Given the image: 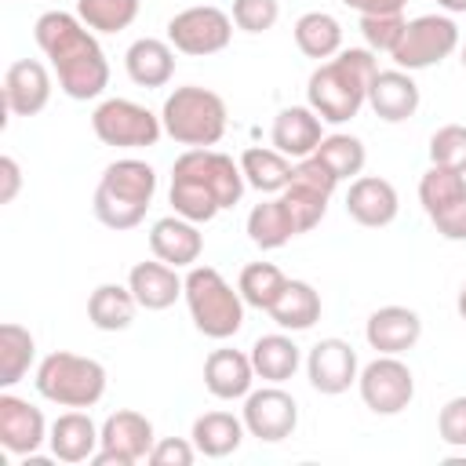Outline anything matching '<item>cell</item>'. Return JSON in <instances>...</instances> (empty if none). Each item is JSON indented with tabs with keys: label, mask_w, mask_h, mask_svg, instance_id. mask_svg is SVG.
<instances>
[{
	"label": "cell",
	"mask_w": 466,
	"mask_h": 466,
	"mask_svg": "<svg viewBox=\"0 0 466 466\" xmlns=\"http://www.w3.org/2000/svg\"><path fill=\"white\" fill-rule=\"evenodd\" d=\"M306 375H309V386L324 397H339L346 393L360 368H357V350L346 342V339H320L309 357H306Z\"/></svg>",
	"instance_id": "9a60e30c"
},
{
	"label": "cell",
	"mask_w": 466,
	"mask_h": 466,
	"mask_svg": "<svg viewBox=\"0 0 466 466\" xmlns=\"http://www.w3.org/2000/svg\"><path fill=\"white\" fill-rule=\"evenodd\" d=\"M153 444H157L153 422L142 411L120 408V411L106 415V422H102V444L91 455V462L95 466H135V462L149 459Z\"/></svg>",
	"instance_id": "4fadbf2b"
},
{
	"label": "cell",
	"mask_w": 466,
	"mask_h": 466,
	"mask_svg": "<svg viewBox=\"0 0 466 466\" xmlns=\"http://www.w3.org/2000/svg\"><path fill=\"white\" fill-rule=\"evenodd\" d=\"M379 73V58L368 47H342L335 58L320 62L306 80V106L324 124H346L368 102V87Z\"/></svg>",
	"instance_id": "3957f363"
},
{
	"label": "cell",
	"mask_w": 466,
	"mask_h": 466,
	"mask_svg": "<svg viewBox=\"0 0 466 466\" xmlns=\"http://www.w3.org/2000/svg\"><path fill=\"white\" fill-rule=\"evenodd\" d=\"M102 444V426L84 408L62 411L47 430V448L58 462H91V455Z\"/></svg>",
	"instance_id": "ffe728a7"
},
{
	"label": "cell",
	"mask_w": 466,
	"mask_h": 466,
	"mask_svg": "<svg viewBox=\"0 0 466 466\" xmlns=\"http://www.w3.org/2000/svg\"><path fill=\"white\" fill-rule=\"evenodd\" d=\"M33 357H36V339L29 335V328H22L15 320L0 324V386L4 390L22 382Z\"/></svg>",
	"instance_id": "836d02e7"
},
{
	"label": "cell",
	"mask_w": 466,
	"mask_h": 466,
	"mask_svg": "<svg viewBox=\"0 0 466 466\" xmlns=\"http://www.w3.org/2000/svg\"><path fill=\"white\" fill-rule=\"evenodd\" d=\"M459 62H462V69H466V44H462V58H459Z\"/></svg>",
	"instance_id": "c3c4849f"
},
{
	"label": "cell",
	"mask_w": 466,
	"mask_h": 466,
	"mask_svg": "<svg viewBox=\"0 0 466 466\" xmlns=\"http://www.w3.org/2000/svg\"><path fill=\"white\" fill-rule=\"evenodd\" d=\"M357 390L368 411L375 415H400L415 397V375L397 353H379L371 364L360 368Z\"/></svg>",
	"instance_id": "8fae6325"
},
{
	"label": "cell",
	"mask_w": 466,
	"mask_h": 466,
	"mask_svg": "<svg viewBox=\"0 0 466 466\" xmlns=\"http://www.w3.org/2000/svg\"><path fill=\"white\" fill-rule=\"evenodd\" d=\"M357 15H400L408 0H342Z\"/></svg>",
	"instance_id": "f6af8a7d"
},
{
	"label": "cell",
	"mask_w": 466,
	"mask_h": 466,
	"mask_svg": "<svg viewBox=\"0 0 466 466\" xmlns=\"http://www.w3.org/2000/svg\"><path fill=\"white\" fill-rule=\"evenodd\" d=\"M255 379L258 375H255L251 353H240V350H211L208 360H204V386L218 400L248 397Z\"/></svg>",
	"instance_id": "cb8c5ba5"
},
{
	"label": "cell",
	"mask_w": 466,
	"mask_h": 466,
	"mask_svg": "<svg viewBox=\"0 0 466 466\" xmlns=\"http://www.w3.org/2000/svg\"><path fill=\"white\" fill-rule=\"evenodd\" d=\"M182 299L189 306V317L200 335L208 339H233L244 328V299L233 291V284L215 266H189Z\"/></svg>",
	"instance_id": "8992f818"
},
{
	"label": "cell",
	"mask_w": 466,
	"mask_h": 466,
	"mask_svg": "<svg viewBox=\"0 0 466 466\" xmlns=\"http://www.w3.org/2000/svg\"><path fill=\"white\" fill-rule=\"evenodd\" d=\"M149 251H153V258H160L175 269H189V266H197V258L204 251V233L197 222H189L182 215H164L149 229Z\"/></svg>",
	"instance_id": "d6986e66"
},
{
	"label": "cell",
	"mask_w": 466,
	"mask_h": 466,
	"mask_svg": "<svg viewBox=\"0 0 466 466\" xmlns=\"http://www.w3.org/2000/svg\"><path fill=\"white\" fill-rule=\"evenodd\" d=\"M240 171H244V182L258 193H284L288 182H291V157H284L280 149H262V146H251L240 153Z\"/></svg>",
	"instance_id": "4dcf8cb0"
},
{
	"label": "cell",
	"mask_w": 466,
	"mask_h": 466,
	"mask_svg": "<svg viewBox=\"0 0 466 466\" xmlns=\"http://www.w3.org/2000/svg\"><path fill=\"white\" fill-rule=\"evenodd\" d=\"M127 288H131V295L138 299L142 309L157 313V309L175 306V299H178L182 288H186V277H178L175 266L153 258V262H135V266H131Z\"/></svg>",
	"instance_id": "d4e9b609"
},
{
	"label": "cell",
	"mask_w": 466,
	"mask_h": 466,
	"mask_svg": "<svg viewBox=\"0 0 466 466\" xmlns=\"http://www.w3.org/2000/svg\"><path fill=\"white\" fill-rule=\"evenodd\" d=\"M47 441L44 411L15 393H0V444L11 455H36V448Z\"/></svg>",
	"instance_id": "e0dca14e"
},
{
	"label": "cell",
	"mask_w": 466,
	"mask_h": 466,
	"mask_svg": "<svg viewBox=\"0 0 466 466\" xmlns=\"http://www.w3.org/2000/svg\"><path fill=\"white\" fill-rule=\"evenodd\" d=\"M269 138H273V149H280L291 160H302V157H313V149L320 146L324 120L309 106H288L277 113Z\"/></svg>",
	"instance_id": "603a6c76"
},
{
	"label": "cell",
	"mask_w": 466,
	"mask_h": 466,
	"mask_svg": "<svg viewBox=\"0 0 466 466\" xmlns=\"http://www.w3.org/2000/svg\"><path fill=\"white\" fill-rule=\"evenodd\" d=\"M226 120L229 113H226L222 95H215L211 87H197V84L175 87L160 109L164 135H171L178 146H189V149H211L215 142H222Z\"/></svg>",
	"instance_id": "5b68a950"
},
{
	"label": "cell",
	"mask_w": 466,
	"mask_h": 466,
	"mask_svg": "<svg viewBox=\"0 0 466 466\" xmlns=\"http://www.w3.org/2000/svg\"><path fill=\"white\" fill-rule=\"evenodd\" d=\"M404 11L400 15H360V36H364V44H368V51H393L397 47V40H400V33H404Z\"/></svg>",
	"instance_id": "ab89813d"
},
{
	"label": "cell",
	"mask_w": 466,
	"mask_h": 466,
	"mask_svg": "<svg viewBox=\"0 0 466 466\" xmlns=\"http://www.w3.org/2000/svg\"><path fill=\"white\" fill-rule=\"evenodd\" d=\"M51 102V73L36 58H18L4 69V109L11 116H36Z\"/></svg>",
	"instance_id": "2e32d148"
},
{
	"label": "cell",
	"mask_w": 466,
	"mask_h": 466,
	"mask_svg": "<svg viewBox=\"0 0 466 466\" xmlns=\"http://www.w3.org/2000/svg\"><path fill=\"white\" fill-rule=\"evenodd\" d=\"M455 309H459V317L466 320V280H462V288H459V299H455Z\"/></svg>",
	"instance_id": "7dc6e473"
},
{
	"label": "cell",
	"mask_w": 466,
	"mask_h": 466,
	"mask_svg": "<svg viewBox=\"0 0 466 466\" xmlns=\"http://www.w3.org/2000/svg\"><path fill=\"white\" fill-rule=\"evenodd\" d=\"M422 335V317L408 306H379L368 324H364V339L375 353H404L419 342Z\"/></svg>",
	"instance_id": "7402d4cb"
},
{
	"label": "cell",
	"mask_w": 466,
	"mask_h": 466,
	"mask_svg": "<svg viewBox=\"0 0 466 466\" xmlns=\"http://www.w3.org/2000/svg\"><path fill=\"white\" fill-rule=\"evenodd\" d=\"M419 204L444 240H466V175L430 164L419 178Z\"/></svg>",
	"instance_id": "30bf717a"
},
{
	"label": "cell",
	"mask_w": 466,
	"mask_h": 466,
	"mask_svg": "<svg viewBox=\"0 0 466 466\" xmlns=\"http://www.w3.org/2000/svg\"><path fill=\"white\" fill-rule=\"evenodd\" d=\"M153 193H157V171L146 164V160H135V157H124V160H113L102 178H98V189H95V218L106 226V229H135L149 204H153Z\"/></svg>",
	"instance_id": "277c9868"
},
{
	"label": "cell",
	"mask_w": 466,
	"mask_h": 466,
	"mask_svg": "<svg viewBox=\"0 0 466 466\" xmlns=\"http://www.w3.org/2000/svg\"><path fill=\"white\" fill-rule=\"evenodd\" d=\"M244 433H248L244 419H237V415H229V411H204V415L193 419L189 441L197 444L200 455H208V459H226V455H233V451L240 448Z\"/></svg>",
	"instance_id": "4316f807"
},
{
	"label": "cell",
	"mask_w": 466,
	"mask_h": 466,
	"mask_svg": "<svg viewBox=\"0 0 466 466\" xmlns=\"http://www.w3.org/2000/svg\"><path fill=\"white\" fill-rule=\"evenodd\" d=\"M437 4H441L448 15H462V11H466V0H437Z\"/></svg>",
	"instance_id": "bcb514c9"
},
{
	"label": "cell",
	"mask_w": 466,
	"mask_h": 466,
	"mask_svg": "<svg viewBox=\"0 0 466 466\" xmlns=\"http://www.w3.org/2000/svg\"><path fill=\"white\" fill-rule=\"evenodd\" d=\"M244 171L233 157L218 149H186L171 167V208L175 215L204 226L222 208L240 204L244 197Z\"/></svg>",
	"instance_id": "7a4b0ae2"
},
{
	"label": "cell",
	"mask_w": 466,
	"mask_h": 466,
	"mask_svg": "<svg viewBox=\"0 0 466 466\" xmlns=\"http://www.w3.org/2000/svg\"><path fill=\"white\" fill-rule=\"evenodd\" d=\"M248 237H251V244L262 248V251H277V248H284L291 237H299V229H295V222H291V211L284 208L280 193H277L273 200H262V204H255V208L248 211Z\"/></svg>",
	"instance_id": "1f68e13d"
},
{
	"label": "cell",
	"mask_w": 466,
	"mask_h": 466,
	"mask_svg": "<svg viewBox=\"0 0 466 466\" xmlns=\"http://www.w3.org/2000/svg\"><path fill=\"white\" fill-rule=\"evenodd\" d=\"M368 106L379 120L386 124H400L408 116H415L419 109V84L411 80L408 69H379L371 87H368Z\"/></svg>",
	"instance_id": "44dd1931"
},
{
	"label": "cell",
	"mask_w": 466,
	"mask_h": 466,
	"mask_svg": "<svg viewBox=\"0 0 466 466\" xmlns=\"http://www.w3.org/2000/svg\"><path fill=\"white\" fill-rule=\"evenodd\" d=\"M284 284H288V277H284L273 262H251V266H244V269H240L237 291H240V299H244L248 306H255V309H266V313H269V306L280 299Z\"/></svg>",
	"instance_id": "d590c367"
},
{
	"label": "cell",
	"mask_w": 466,
	"mask_h": 466,
	"mask_svg": "<svg viewBox=\"0 0 466 466\" xmlns=\"http://www.w3.org/2000/svg\"><path fill=\"white\" fill-rule=\"evenodd\" d=\"M36 47L44 51V58L51 62L58 87L76 98H98L109 87V62L102 44L95 40V33L80 22V15L69 11H44L33 25Z\"/></svg>",
	"instance_id": "6da1fadb"
},
{
	"label": "cell",
	"mask_w": 466,
	"mask_h": 466,
	"mask_svg": "<svg viewBox=\"0 0 466 466\" xmlns=\"http://www.w3.org/2000/svg\"><path fill=\"white\" fill-rule=\"evenodd\" d=\"M400 211V197L393 189V182L379 178V175H357L350 182V193H346V215L357 222V226H368V229H382L397 218Z\"/></svg>",
	"instance_id": "ac0fdd59"
},
{
	"label": "cell",
	"mask_w": 466,
	"mask_h": 466,
	"mask_svg": "<svg viewBox=\"0 0 466 466\" xmlns=\"http://www.w3.org/2000/svg\"><path fill=\"white\" fill-rule=\"evenodd\" d=\"M455 47H459V25L451 15H419L404 22V33L390 51V58L397 69L419 73V69L441 66Z\"/></svg>",
	"instance_id": "ba28073f"
},
{
	"label": "cell",
	"mask_w": 466,
	"mask_h": 466,
	"mask_svg": "<svg viewBox=\"0 0 466 466\" xmlns=\"http://www.w3.org/2000/svg\"><path fill=\"white\" fill-rule=\"evenodd\" d=\"M251 364H255V375L262 382H288L299 364H302V350L295 346L291 335L284 331H273V335H262L255 339L251 346Z\"/></svg>",
	"instance_id": "83f0119b"
},
{
	"label": "cell",
	"mask_w": 466,
	"mask_h": 466,
	"mask_svg": "<svg viewBox=\"0 0 466 466\" xmlns=\"http://www.w3.org/2000/svg\"><path fill=\"white\" fill-rule=\"evenodd\" d=\"M430 164L466 175V127L462 124H444L430 135Z\"/></svg>",
	"instance_id": "f35d334b"
},
{
	"label": "cell",
	"mask_w": 466,
	"mask_h": 466,
	"mask_svg": "<svg viewBox=\"0 0 466 466\" xmlns=\"http://www.w3.org/2000/svg\"><path fill=\"white\" fill-rule=\"evenodd\" d=\"M229 40H233V18L211 4L186 7L167 22V44L193 58L218 55L229 47Z\"/></svg>",
	"instance_id": "7c38bea8"
},
{
	"label": "cell",
	"mask_w": 466,
	"mask_h": 466,
	"mask_svg": "<svg viewBox=\"0 0 466 466\" xmlns=\"http://www.w3.org/2000/svg\"><path fill=\"white\" fill-rule=\"evenodd\" d=\"M233 25L244 33H266L277 25L280 18V4L277 0H233Z\"/></svg>",
	"instance_id": "60d3db41"
},
{
	"label": "cell",
	"mask_w": 466,
	"mask_h": 466,
	"mask_svg": "<svg viewBox=\"0 0 466 466\" xmlns=\"http://www.w3.org/2000/svg\"><path fill=\"white\" fill-rule=\"evenodd\" d=\"M244 426L251 437L266 441V444H277L284 437L295 433L299 426V404L288 390H280V382H269L262 390H251L244 397Z\"/></svg>",
	"instance_id": "5bb4252c"
},
{
	"label": "cell",
	"mask_w": 466,
	"mask_h": 466,
	"mask_svg": "<svg viewBox=\"0 0 466 466\" xmlns=\"http://www.w3.org/2000/svg\"><path fill=\"white\" fill-rule=\"evenodd\" d=\"M269 317L284 331H306L320 320V295L309 280H288L280 299L269 306Z\"/></svg>",
	"instance_id": "f546056e"
},
{
	"label": "cell",
	"mask_w": 466,
	"mask_h": 466,
	"mask_svg": "<svg viewBox=\"0 0 466 466\" xmlns=\"http://www.w3.org/2000/svg\"><path fill=\"white\" fill-rule=\"evenodd\" d=\"M313 157L339 178V182H346V178H357L360 171H364V160H368V153H364V142L357 138V135H346V131H335V135H324L320 138V146L313 149Z\"/></svg>",
	"instance_id": "e575fe53"
},
{
	"label": "cell",
	"mask_w": 466,
	"mask_h": 466,
	"mask_svg": "<svg viewBox=\"0 0 466 466\" xmlns=\"http://www.w3.org/2000/svg\"><path fill=\"white\" fill-rule=\"evenodd\" d=\"M36 393L58 408H95L106 393V368L95 357L55 350L36 364Z\"/></svg>",
	"instance_id": "52a82bcc"
},
{
	"label": "cell",
	"mask_w": 466,
	"mask_h": 466,
	"mask_svg": "<svg viewBox=\"0 0 466 466\" xmlns=\"http://www.w3.org/2000/svg\"><path fill=\"white\" fill-rule=\"evenodd\" d=\"M437 433L451 448H466V397H451L437 415Z\"/></svg>",
	"instance_id": "b9f144b4"
},
{
	"label": "cell",
	"mask_w": 466,
	"mask_h": 466,
	"mask_svg": "<svg viewBox=\"0 0 466 466\" xmlns=\"http://www.w3.org/2000/svg\"><path fill=\"white\" fill-rule=\"evenodd\" d=\"M0 182H4L0 186V204H11L22 189V167H18L15 157H0Z\"/></svg>",
	"instance_id": "ee69618b"
},
{
	"label": "cell",
	"mask_w": 466,
	"mask_h": 466,
	"mask_svg": "<svg viewBox=\"0 0 466 466\" xmlns=\"http://www.w3.org/2000/svg\"><path fill=\"white\" fill-rule=\"evenodd\" d=\"M295 44H299V51L306 58L328 62V58H335L342 51V25L328 11H306L295 22Z\"/></svg>",
	"instance_id": "d6a6232c"
},
{
	"label": "cell",
	"mask_w": 466,
	"mask_h": 466,
	"mask_svg": "<svg viewBox=\"0 0 466 466\" xmlns=\"http://www.w3.org/2000/svg\"><path fill=\"white\" fill-rule=\"evenodd\" d=\"M193 459H197V444L186 437H160L149 451L153 466H189Z\"/></svg>",
	"instance_id": "7bdbcfd3"
},
{
	"label": "cell",
	"mask_w": 466,
	"mask_h": 466,
	"mask_svg": "<svg viewBox=\"0 0 466 466\" xmlns=\"http://www.w3.org/2000/svg\"><path fill=\"white\" fill-rule=\"evenodd\" d=\"M280 200H284V208L291 211V222H295V229L299 233H309V229H317L320 226V218L328 215V200H331V193H324V189H317V186H306V182H288V189L280 193Z\"/></svg>",
	"instance_id": "8d00e7d4"
},
{
	"label": "cell",
	"mask_w": 466,
	"mask_h": 466,
	"mask_svg": "<svg viewBox=\"0 0 466 466\" xmlns=\"http://www.w3.org/2000/svg\"><path fill=\"white\" fill-rule=\"evenodd\" d=\"M124 69L138 87H164L175 76V47L157 36H138L124 51Z\"/></svg>",
	"instance_id": "484cf974"
},
{
	"label": "cell",
	"mask_w": 466,
	"mask_h": 466,
	"mask_svg": "<svg viewBox=\"0 0 466 466\" xmlns=\"http://www.w3.org/2000/svg\"><path fill=\"white\" fill-rule=\"evenodd\" d=\"M76 15L91 33H120L138 18V0H76Z\"/></svg>",
	"instance_id": "74e56055"
},
{
	"label": "cell",
	"mask_w": 466,
	"mask_h": 466,
	"mask_svg": "<svg viewBox=\"0 0 466 466\" xmlns=\"http://www.w3.org/2000/svg\"><path fill=\"white\" fill-rule=\"evenodd\" d=\"M138 299L131 295L127 284H98L87 299V320L98 331H124L131 328L135 313H138Z\"/></svg>",
	"instance_id": "f1b7e54d"
},
{
	"label": "cell",
	"mask_w": 466,
	"mask_h": 466,
	"mask_svg": "<svg viewBox=\"0 0 466 466\" xmlns=\"http://www.w3.org/2000/svg\"><path fill=\"white\" fill-rule=\"evenodd\" d=\"M91 131L102 146H116V149H142V146H157L164 135V124L157 113H149L146 106L131 102V98H106L95 106L91 113Z\"/></svg>",
	"instance_id": "9c48e42d"
}]
</instances>
